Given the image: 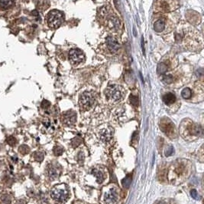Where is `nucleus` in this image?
<instances>
[{"instance_id":"nucleus-1","label":"nucleus","mask_w":204,"mask_h":204,"mask_svg":"<svg viewBox=\"0 0 204 204\" xmlns=\"http://www.w3.org/2000/svg\"><path fill=\"white\" fill-rule=\"evenodd\" d=\"M174 40L187 50L197 52L203 49L202 35L195 28L190 25L183 26L177 30Z\"/></svg>"},{"instance_id":"nucleus-2","label":"nucleus","mask_w":204,"mask_h":204,"mask_svg":"<svg viewBox=\"0 0 204 204\" xmlns=\"http://www.w3.org/2000/svg\"><path fill=\"white\" fill-rule=\"evenodd\" d=\"M192 165L188 161H177L171 167L169 171L170 180H178L180 183L187 178L191 172Z\"/></svg>"},{"instance_id":"nucleus-3","label":"nucleus","mask_w":204,"mask_h":204,"mask_svg":"<svg viewBox=\"0 0 204 204\" xmlns=\"http://www.w3.org/2000/svg\"><path fill=\"white\" fill-rule=\"evenodd\" d=\"M106 98L109 103L118 104L121 102L125 96V90L120 84H110L105 90Z\"/></svg>"},{"instance_id":"nucleus-4","label":"nucleus","mask_w":204,"mask_h":204,"mask_svg":"<svg viewBox=\"0 0 204 204\" xmlns=\"http://www.w3.org/2000/svg\"><path fill=\"white\" fill-rule=\"evenodd\" d=\"M179 0H154V10L161 14L174 12L179 7Z\"/></svg>"},{"instance_id":"nucleus-5","label":"nucleus","mask_w":204,"mask_h":204,"mask_svg":"<svg viewBox=\"0 0 204 204\" xmlns=\"http://www.w3.org/2000/svg\"><path fill=\"white\" fill-rule=\"evenodd\" d=\"M174 26V16L161 14L154 22V29L157 32H166Z\"/></svg>"},{"instance_id":"nucleus-6","label":"nucleus","mask_w":204,"mask_h":204,"mask_svg":"<svg viewBox=\"0 0 204 204\" xmlns=\"http://www.w3.org/2000/svg\"><path fill=\"white\" fill-rule=\"evenodd\" d=\"M101 16L103 19V23L108 28L113 31H118L119 29L121 23L119 18L113 13V11H110V12H109L107 8H106L105 10L101 12Z\"/></svg>"},{"instance_id":"nucleus-7","label":"nucleus","mask_w":204,"mask_h":204,"mask_svg":"<svg viewBox=\"0 0 204 204\" xmlns=\"http://www.w3.org/2000/svg\"><path fill=\"white\" fill-rule=\"evenodd\" d=\"M51 197L57 202L64 203L70 197V189L65 184L57 185L51 190Z\"/></svg>"},{"instance_id":"nucleus-8","label":"nucleus","mask_w":204,"mask_h":204,"mask_svg":"<svg viewBox=\"0 0 204 204\" xmlns=\"http://www.w3.org/2000/svg\"><path fill=\"white\" fill-rule=\"evenodd\" d=\"M64 14L58 10H52L47 16V23L49 28L56 29L64 22Z\"/></svg>"},{"instance_id":"nucleus-9","label":"nucleus","mask_w":204,"mask_h":204,"mask_svg":"<svg viewBox=\"0 0 204 204\" xmlns=\"http://www.w3.org/2000/svg\"><path fill=\"white\" fill-rule=\"evenodd\" d=\"M96 103V97L95 94L93 92H86L83 93L80 95V100H79V105L81 111H87L90 110L94 106Z\"/></svg>"},{"instance_id":"nucleus-10","label":"nucleus","mask_w":204,"mask_h":204,"mask_svg":"<svg viewBox=\"0 0 204 204\" xmlns=\"http://www.w3.org/2000/svg\"><path fill=\"white\" fill-rule=\"evenodd\" d=\"M181 135L183 137L186 135H188L190 137H199L203 135V130L200 126L191 122L187 124L186 120H184L181 125Z\"/></svg>"},{"instance_id":"nucleus-11","label":"nucleus","mask_w":204,"mask_h":204,"mask_svg":"<svg viewBox=\"0 0 204 204\" xmlns=\"http://www.w3.org/2000/svg\"><path fill=\"white\" fill-rule=\"evenodd\" d=\"M68 59L72 65L77 66L81 63L84 62L85 55L84 53L79 49H73L69 52Z\"/></svg>"},{"instance_id":"nucleus-12","label":"nucleus","mask_w":204,"mask_h":204,"mask_svg":"<svg viewBox=\"0 0 204 204\" xmlns=\"http://www.w3.org/2000/svg\"><path fill=\"white\" fill-rule=\"evenodd\" d=\"M160 127H161V131L168 135L169 137H176L177 133H176V128L172 122L171 120H169L168 118H164L161 120V124H160Z\"/></svg>"},{"instance_id":"nucleus-13","label":"nucleus","mask_w":204,"mask_h":204,"mask_svg":"<svg viewBox=\"0 0 204 204\" xmlns=\"http://www.w3.org/2000/svg\"><path fill=\"white\" fill-rule=\"evenodd\" d=\"M102 200L105 204H116L119 200V193L116 187H113L106 189L103 193Z\"/></svg>"},{"instance_id":"nucleus-14","label":"nucleus","mask_w":204,"mask_h":204,"mask_svg":"<svg viewBox=\"0 0 204 204\" xmlns=\"http://www.w3.org/2000/svg\"><path fill=\"white\" fill-rule=\"evenodd\" d=\"M119 42L116 37H108L104 43V49L106 51V52L109 54H115L119 49Z\"/></svg>"},{"instance_id":"nucleus-15","label":"nucleus","mask_w":204,"mask_h":204,"mask_svg":"<svg viewBox=\"0 0 204 204\" xmlns=\"http://www.w3.org/2000/svg\"><path fill=\"white\" fill-rule=\"evenodd\" d=\"M113 135V128L109 126H102L98 129V136L101 140L107 142L110 140Z\"/></svg>"},{"instance_id":"nucleus-16","label":"nucleus","mask_w":204,"mask_h":204,"mask_svg":"<svg viewBox=\"0 0 204 204\" xmlns=\"http://www.w3.org/2000/svg\"><path fill=\"white\" fill-rule=\"evenodd\" d=\"M62 121L67 125H73L76 121V114L72 110L64 112L62 115Z\"/></svg>"},{"instance_id":"nucleus-17","label":"nucleus","mask_w":204,"mask_h":204,"mask_svg":"<svg viewBox=\"0 0 204 204\" xmlns=\"http://www.w3.org/2000/svg\"><path fill=\"white\" fill-rule=\"evenodd\" d=\"M164 103L167 105V106H171L174 104L176 102L177 98L175 96V94L171 92H168L165 94L162 98Z\"/></svg>"},{"instance_id":"nucleus-18","label":"nucleus","mask_w":204,"mask_h":204,"mask_svg":"<svg viewBox=\"0 0 204 204\" xmlns=\"http://www.w3.org/2000/svg\"><path fill=\"white\" fill-rule=\"evenodd\" d=\"M60 173H61V171H60L59 168H57V167L54 165L50 166L47 168V175L51 180H54L57 178H58Z\"/></svg>"},{"instance_id":"nucleus-19","label":"nucleus","mask_w":204,"mask_h":204,"mask_svg":"<svg viewBox=\"0 0 204 204\" xmlns=\"http://www.w3.org/2000/svg\"><path fill=\"white\" fill-rule=\"evenodd\" d=\"M15 0H0V10H7L14 5Z\"/></svg>"},{"instance_id":"nucleus-20","label":"nucleus","mask_w":204,"mask_h":204,"mask_svg":"<svg viewBox=\"0 0 204 204\" xmlns=\"http://www.w3.org/2000/svg\"><path fill=\"white\" fill-rule=\"evenodd\" d=\"M193 91L190 87H186L182 91L181 96L183 97L184 99H190V98H192Z\"/></svg>"},{"instance_id":"nucleus-21","label":"nucleus","mask_w":204,"mask_h":204,"mask_svg":"<svg viewBox=\"0 0 204 204\" xmlns=\"http://www.w3.org/2000/svg\"><path fill=\"white\" fill-rule=\"evenodd\" d=\"M92 173H93V174L96 177V180L99 183H101L102 181H103L104 176H103V173H102L101 171H99V170L95 169V170H93V172H92Z\"/></svg>"},{"instance_id":"nucleus-22","label":"nucleus","mask_w":204,"mask_h":204,"mask_svg":"<svg viewBox=\"0 0 204 204\" xmlns=\"http://www.w3.org/2000/svg\"><path fill=\"white\" fill-rule=\"evenodd\" d=\"M19 151H20L21 154H26L27 153H28V151H29V148H28V146H27L26 145H22V146L19 147Z\"/></svg>"},{"instance_id":"nucleus-23","label":"nucleus","mask_w":204,"mask_h":204,"mask_svg":"<svg viewBox=\"0 0 204 204\" xmlns=\"http://www.w3.org/2000/svg\"><path fill=\"white\" fill-rule=\"evenodd\" d=\"M54 154H56L57 156L61 155L63 153V149L61 148V147H59V146H56L54 150Z\"/></svg>"},{"instance_id":"nucleus-24","label":"nucleus","mask_w":204,"mask_h":204,"mask_svg":"<svg viewBox=\"0 0 204 204\" xmlns=\"http://www.w3.org/2000/svg\"><path fill=\"white\" fill-rule=\"evenodd\" d=\"M7 141H8V143H9V145H11V146H14L16 143V139H15L14 137H10L8 138Z\"/></svg>"},{"instance_id":"nucleus-25","label":"nucleus","mask_w":204,"mask_h":204,"mask_svg":"<svg viewBox=\"0 0 204 204\" xmlns=\"http://www.w3.org/2000/svg\"><path fill=\"white\" fill-rule=\"evenodd\" d=\"M190 194H191V197L195 200H198L199 199V195L197 194V190H192L190 191Z\"/></svg>"},{"instance_id":"nucleus-26","label":"nucleus","mask_w":204,"mask_h":204,"mask_svg":"<svg viewBox=\"0 0 204 204\" xmlns=\"http://www.w3.org/2000/svg\"><path fill=\"white\" fill-rule=\"evenodd\" d=\"M37 154H38V156L35 155V160H36L37 161H42V160H43L44 158V155L42 154H41V153H36Z\"/></svg>"},{"instance_id":"nucleus-27","label":"nucleus","mask_w":204,"mask_h":204,"mask_svg":"<svg viewBox=\"0 0 204 204\" xmlns=\"http://www.w3.org/2000/svg\"><path fill=\"white\" fill-rule=\"evenodd\" d=\"M16 204H25V202H24V200H19L17 203H16Z\"/></svg>"}]
</instances>
